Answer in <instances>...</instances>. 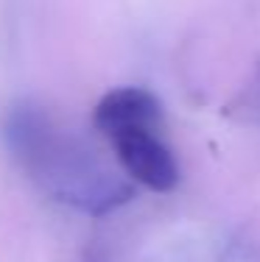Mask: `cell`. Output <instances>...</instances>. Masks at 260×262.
Returning a JSON list of instances; mask_svg holds the SVG:
<instances>
[{"label": "cell", "instance_id": "6da1fadb", "mask_svg": "<svg viewBox=\"0 0 260 262\" xmlns=\"http://www.w3.org/2000/svg\"><path fill=\"white\" fill-rule=\"evenodd\" d=\"M0 134L20 170L53 201L92 217L132 201V184L42 106L31 101L9 106Z\"/></svg>", "mask_w": 260, "mask_h": 262}, {"label": "cell", "instance_id": "7a4b0ae2", "mask_svg": "<svg viewBox=\"0 0 260 262\" xmlns=\"http://www.w3.org/2000/svg\"><path fill=\"white\" fill-rule=\"evenodd\" d=\"M163 128L165 126H123L107 134L126 176L154 192H171L179 184V165L163 140Z\"/></svg>", "mask_w": 260, "mask_h": 262}, {"label": "cell", "instance_id": "3957f363", "mask_svg": "<svg viewBox=\"0 0 260 262\" xmlns=\"http://www.w3.org/2000/svg\"><path fill=\"white\" fill-rule=\"evenodd\" d=\"M92 126L104 137L123 126H165V112L157 95L143 86L109 90L92 112Z\"/></svg>", "mask_w": 260, "mask_h": 262}, {"label": "cell", "instance_id": "277c9868", "mask_svg": "<svg viewBox=\"0 0 260 262\" xmlns=\"http://www.w3.org/2000/svg\"><path fill=\"white\" fill-rule=\"evenodd\" d=\"M87 262H98V257H95V254H90V257H87Z\"/></svg>", "mask_w": 260, "mask_h": 262}]
</instances>
